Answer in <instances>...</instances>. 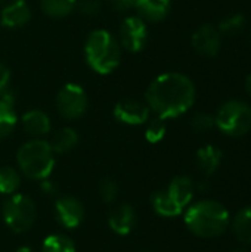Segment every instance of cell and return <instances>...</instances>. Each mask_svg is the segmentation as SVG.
<instances>
[{
	"instance_id": "obj_25",
	"label": "cell",
	"mask_w": 251,
	"mask_h": 252,
	"mask_svg": "<svg viewBox=\"0 0 251 252\" xmlns=\"http://www.w3.org/2000/svg\"><path fill=\"white\" fill-rule=\"evenodd\" d=\"M244 25H246V16L241 13H234L220 21L219 31L226 35H237L243 31Z\"/></svg>"
},
{
	"instance_id": "obj_21",
	"label": "cell",
	"mask_w": 251,
	"mask_h": 252,
	"mask_svg": "<svg viewBox=\"0 0 251 252\" xmlns=\"http://www.w3.org/2000/svg\"><path fill=\"white\" fill-rule=\"evenodd\" d=\"M77 143H78V134L75 133V130L67 127V128L59 130L53 136V139L49 145L55 154H65V152L71 151L72 148H75Z\"/></svg>"
},
{
	"instance_id": "obj_5",
	"label": "cell",
	"mask_w": 251,
	"mask_h": 252,
	"mask_svg": "<svg viewBox=\"0 0 251 252\" xmlns=\"http://www.w3.org/2000/svg\"><path fill=\"white\" fill-rule=\"evenodd\" d=\"M216 127L226 136L240 137L251 130V106L241 100H229L215 117Z\"/></svg>"
},
{
	"instance_id": "obj_19",
	"label": "cell",
	"mask_w": 251,
	"mask_h": 252,
	"mask_svg": "<svg viewBox=\"0 0 251 252\" xmlns=\"http://www.w3.org/2000/svg\"><path fill=\"white\" fill-rule=\"evenodd\" d=\"M151 201H152V207L155 213L163 217H178L183 211V208L175 202V199L167 193V190H160L154 193Z\"/></svg>"
},
{
	"instance_id": "obj_11",
	"label": "cell",
	"mask_w": 251,
	"mask_h": 252,
	"mask_svg": "<svg viewBox=\"0 0 251 252\" xmlns=\"http://www.w3.org/2000/svg\"><path fill=\"white\" fill-rule=\"evenodd\" d=\"M114 117L129 126H141L146 123L149 117V108L136 100H123L118 102L114 108Z\"/></svg>"
},
{
	"instance_id": "obj_6",
	"label": "cell",
	"mask_w": 251,
	"mask_h": 252,
	"mask_svg": "<svg viewBox=\"0 0 251 252\" xmlns=\"http://www.w3.org/2000/svg\"><path fill=\"white\" fill-rule=\"evenodd\" d=\"M36 217L37 210L34 202L22 193L10 195L3 205V220L15 233L27 232L34 224Z\"/></svg>"
},
{
	"instance_id": "obj_17",
	"label": "cell",
	"mask_w": 251,
	"mask_h": 252,
	"mask_svg": "<svg viewBox=\"0 0 251 252\" xmlns=\"http://www.w3.org/2000/svg\"><path fill=\"white\" fill-rule=\"evenodd\" d=\"M135 7L145 19L161 21L170 10V0H138Z\"/></svg>"
},
{
	"instance_id": "obj_4",
	"label": "cell",
	"mask_w": 251,
	"mask_h": 252,
	"mask_svg": "<svg viewBox=\"0 0 251 252\" xmlns=\"http://www.w3.org/2000/svg\"><path fill=\"white\" fill-rule=\"evenodd\" d=\"M21 171L33 180H44L55 167V152L44 140H31L22 145L16 154Z\"/></svg>"
},
{
	"instance_id": "obj_36",
	"label": "cell",
	"mask_w": 251,
	"mask_h": 252,
	"mask_svg": "<svg viewBox=\"0 0 251 252\" xmlns=\"http://www.w3.org/2000/svg\"><path fill=\"white\" fill-rule=\"evenodd\" d=\"M250 40H251V34H250Z\"/></svg>"
},
{
	"instance_id": "obj_24",
	"label": "cell",
	"mask_w": 251,
	"mask_h": 252,
	"mask_svg": "<svg viewBox=\"0 0 251 252\" xmlns=\"http://www.w3.org/2000/svg\"><path fill=\"white\" fill-rule=\"evenodd\" d=\"M40 3L43 12L55 18L68 15L75 6V0H41Z\"/></svg>"
},
{
	"instance_id": "obj_22",
	"label": "cell",
	"mask_w": 251,
	"mask_h": 252,
	"mask_svg": "<svg viewBox=\"0 0 251 252\" xmlns=\"http://www.w3.org/2000/svg\"><path fill=\"white\" fill-rule=\"evenodd\" d=\"M41 252H75V247L65 235H50L43 241Z\"/></svg>"
},
{
	"instance_id": "obj_10",
	"label": "cell",
	"mask_w": 251,
	"mask_h": 252,
	"mask_svg": "<svg viewBox=\"0 0 251 252\" xmlns=\"http://www.w3.org/2000/svg\"><path fill=\"white\" fill-rule=\"evenodd\" d=\"M220 44V31L213 25H203L192 35V47L203 56H216Z\"/></svg>"
},
{
	"instance_id": "obj_33",
	"label": "cell",
	"mask_w": 251,
	"mask_h": 252,
	"mask_svg": "<svg viewBox=\"0 0 251 252\" xmlns=\"http://www.w3.org/2000/svg\"><path fill=\"white\" fill-rule=\"evenodd\" d=\"M246 89H247V93L251 96V74L247 77V80H246Z\"/></svg>"
},
{
	"instance_id": "obj_32",
	"label": "cell",
	"mask_w": 251,
	"mask_h": 252,
	"mask_svg": "<svg viewBox=\"0 0 251 252\" xmlns=\"http://www.w3.org/2000/svg\"><path fill=\"white\" fill-rule=\"evenodd\" d=\"M41 190H43L46 195H53V193L56 192V186H55L52 182H47V180L44 179L43 183H41Z\"/></svg>"
},
{
	"instance_id": "obj_30",
	"label": "cell",
	"mask_w": 251,
	"mask_h": 252,
	"mask_svg": "<svg viewBox=\"0 0 251 252\" xmlns=\"http://www.w3.org/2000/svg\"><path fill=\"white\" fill-rule=\"evenodd\" d=\"M111 3L118 10H127V9H132L136 6L138 0H111Z\"/></svg>"
},
{
	"instance_id": "obj_2",
	"label": "cell",
	"mask_w": 251,
	"mask_h": 252,
	"mask_svg": "<svg viewBox=\"0 0 251 252\" xmlns=\"http://www.w3.org/2000/svg\"><path fill=\"white\" fill-rule=\"evenodd\" d=\"M229 211L217 201L204 199L192 204L185 213L186 227L200 238H217L229 227Z\"/></svg>"
},
{
	"instance_id": "obj_29",
	"label": "cell",
	"mask_w": 251,
	"mask_h": 252,
	"mask_svg": "<svg viewBox=\"0 0 251 252\" xmlns=\"http://www.w3.org/2000/svg\"><path fill=\"white\" fill-rule=\"evenodd\" d=\"M78 12L86 16H93L99 12L101 9V1L99 0H80L78 4Z\"/></svg>"
},
{
	"instance_id": "obj_12",
	"label": "cell",
	"mask_w": 251,
	"mask_h": 252,
	"mask_svg": "<svg viewBox=\"0 0 251 252\" xmlns=\"http://www.w3.org/2000/svg\"><path fill=\"white\" fill-rule=\"evenodd\" d=\"M108 224L111 227V230L120 236H126L129 235L135 224H136V214L135 210L130 205H120L117 208H114L109 214L108 219Z\"/></svg>"
},
{
	"instance_id": "obj_13",
	"label": "cell",
	"mask_w": 251,
	"mask_h": 252,
	"mask_svg": "<svg viewBox=\"0 0 251 252\" xmlns=\"http://www.w3.org/2000/svg\"><path fill=\"white\" fill-rule=\"evenodd\" d=\"M31 18L30 6L24 0L9 3L1 12V24L7 28H18L25 25Z\"/></svg>"
},
{
	"instance_id": "obj_1",
	"label": "cell",
	"mask_w": 251,
	"mask_h": 252,
	"mask_svg": "<svg viewBox=\"0 0 251 252\" xmlns=\"http://www.w3.org/2000/svg\"><path fill=\"white\" fill-rule=\"evenodd\" d=\"M194 100L195 87L192 81L179 72L157 77L146 90V102L161 120L185 114L194 105Z\"/></svg>"
},
{
	"instance_id": "obj_3",
	"label": "cell",
	"mask_w": 251,
	"mask_h": 252,
	"mask_svg": "<svg viewBox=\"0 0 251 252\" xmlns=\"http://www.w3.org/2000/svg\"><path fill=\"white\" fill-rule=\"evenodd\" d=\"M84 53L89 66L99 74H109L120 63L118 43L105 30H96L87 37Z\"/></svg>"
},
{
	"instance_id": "obj_15",
	"label": "cell",
	"mask_w": 251,
	"mask_h": 252,
	"mask_svg": "<svg viewBox=\"0 0 251 252\" xmlns=\"http://www.w3.org/2000/svg\"><path fill=\"white\" fill-rule=\"evenodd\" d=\"M222 162V151L215 145H206L197 152L198 168L206 174L212 176Z\"/></svg>"
},
{
	"instance_id": "obj_35",
	"label": "cell",
	"mask_w": 251,
	"mask_h": 252,
	"mask_svg": "<svg viewBox=\"0 0 251 252\" xmlns=\"http://www.w3.org/2000/svg\"><path fill=\"white\" fill-rule=\"evenodd\" d=\"M234 252H250V251H247V250H237V251H234Z\"/></svg>"
},
{
	"instance_id": "obj_31",
	"label": "cell",
	"mask_w": 251,
	"mask_h": 252,
	"mask_svg": "<svg viewBox=\"0 0 251 252\" xmlns=\"http://www.w3.org/2000/svg\"><path fill=\"white\" fill-rule=\"evenodd\" d=\"M9 77H10V72L9 69L0 63V93H3L4 87L7 86V81H9Z\"/></svg>"
},
{
	"instance_id": "obj_26",
	"label": "cell",
	"mask_w": 251,
	"mask_h": 252,
	"mask_svg": "<svg viewBox=\"0 0 251 252\" xmlns=\"http://www.w3.org/2000/svg\"><path fill=\"white\" fill-rule=\"evenodd\" d=\"M166 136V124L164 120L161 118H155L149 123V126L145 130V137L149 143H158L160 140H163V137Z\"/></svg>"
},
{
	"instance_id": "obj_23",
	"label": "cell",
	"mask_w": 251,
	"mask_h": 252,
	"mask_svg": "<svg viewBox=\"0 0 251 252\" xmlns=\"http://www.w3.org/2000/svg\"><path fill=\"white\" fill-rule=\"evenodd\" d=\"M21 177L16 170L12 167L0 168V193L1 195H13L19 188Z\"/></svg>"
},
{
	"instance_id": "obj_34",
	"label": "cell",
	"mask_w": 251,
	"mask_h": 252,
	"mask_svg": "<svg viewBox=\"0 0 251 252\" xmlns=\"http://www.w3.org/2000/svg\"><path fill=\"white\" fill-rule=\"evenodd\" d=\"M16 252H34V251H33L30 247H21V248H19Z\"/></svg>"
},
{
	"instance_id": "obj_20",
	"label": "cell",
	"mask_w": 251,
	"mask_h": 252,
	"mask_svg": "<svg viewBox=\"0 0 251 252\" xmlns=\"http://www.w3.org/2000/svg\"><path fill=\"white\" fill-rule=\"evenodd\" d=\"M235 238L243 244H251V205L237 213L232 221Z\"/></svg>"
},
{
	"instance_id": "obj_14",
	"label": "cell",
	"mask_w": 251,
	"mask_h": 252,
	"mask_svg": "<svg viewBox=\"0 0 251 252\" xmlns=\"http://www.w3.org/2000/svg\"><path fill=\"white\" fill-rule=\"evenodd\" d=\"M166 190L179 207L185 208L191 204V201L194 198L195 185L188 176H179L172 180V183L169 185V188Z\"/></svg>"
},
{
	"instance_id": "obj_8",
	"label": "cell",
	"mask_w": 251,
	"mask_h": 252,
	"mask_svg": "<svg viewBox=\"0 0 251 252\" xmlns=\"http://www.w3.org/2000/svg\"><path fill=\"white\" fill-rule=\"evenodd\" d=\"M121 44L130 52H139L143 49L148 38V28L141 18L129 16L124 19L120 28Z\"/></svg>"
},
{
	"instance_id": "obj_16",
	"label": "cell",
	"mask_w": 251,
	"mask_h": 252,
	"mask_svg": "<svg viewBox=\"0 0 251 252\" xmlns=\"http://www.w3.org/2000/svg\"><path fill=\"white\" fill-rule=\"evenodd\" d=\"M13 96L10 93H3L0 96V139L10 134L16 124V114L13 111Z\"/></svg>"
},
{
	"instance_id": "obj_9",
	"label": "cell",
	"mask_w": 251,
	"mask_h": 252,
	"mask_svg": "<svg viewBox=\"0 0 251 252\" xmlns=\"http://www.w3.org/2000/svg\"><path fill=\"white\" fill-rule=\"evenodd\" d=\"M55 217L64 227L75 229L83 221L84 210L78 199L72 196H61L55 204Z\"/></svg>"
},
{
	"instance_id": "obj_37",
	"label": "cell",
	"mask_w": 251,
	"mask_h": 252,
	"mask_svg": "<svg viewBox=\"0 0 251 252\" xmlns=\"http://www.w3.org/2000/svg\"><path fill=\"white\" fill-rule=\"evenodd\" d=\"M0 1H3V0H0Z\"/></svg>"
},
{
	"instance_id": "obj_28",
	"label": "cell",
	"mask_w": 251,
	"mask_h": 252,
	"mask_svg": "<svg viewBox=\"0 0 251 252\" xmlns=\"http://www.w3.org/2000/svg\"><path fill=\"white\" fill-rule=\"evenodd\" d=\"M99 192H101V198L105 202H112L117 198L118 185L114 180H104L102 185H101V188H99Z\"/></svg>"
},
{
	"instance_id": "obj_7",
	"label": "cell",
	"mask_w": 251,
	"mask_h": 252,
	"mask_svg": "<svg viewBox=\"0 0 251 252\" xmlns=\"http://www.w3.org/2000/svg\"><path fill=\"white\" fill-rule=\"evenodd\" d=\"M56 105L62 117L68 120H75L81 117L87 108V99L84 90L77 84H65L56 97Z\"/></svg>"
},
{
	"instance_id": "obj_27",
	"label": "cell",
	"mask_w": 251,
	"mask_h": 252,
	"mask_svg": "<svg viewBox=\"0 0 251 252\" xmlns=\"http://www.w3.org/2000/svg\"><path fill=\"white\" fill-rule=\"evenodd\" d=\"M191 126H192V128H194L195 131L204 133V131H209V130H212L213 127H216V120H215L213 115L201 112V114H197V115L192 118Z\"/></svg>"
},
{
	"instance_id": "obj_18",
	"label": "cell",
	"mask_w": 251,
	"mask_h": 252,
	"mask_svg": "<svg viewBox=\"0 0 251 252\" xmlns=\"http://www.w3.org/2000/svg\"><path fill=\"white\" fill-rule=\"evenodd\" d=\"M22 126L28 134L43 136V134L49 133V130H50V120L44 112L33 109V111H28L27 114H24Z\"/></svg>"
}]
</instances>
